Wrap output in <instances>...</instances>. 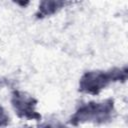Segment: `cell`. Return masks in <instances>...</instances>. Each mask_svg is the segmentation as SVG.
<instances>
[{
	"mask_svg": "<svg viewBox=\"0 0 128 128\" xmlns=\"http://www.w3.org/2000/svg\"><path fill=\"white\" fill-rule=\"evenodd\" d=\"M127 68H111L109 70H89L79 80V91L84 94L97 95L110 84L125 81Z\"/></svg>",
	"mask_w": 128,
	"mask_h": 128,
	"instance_id": "1",
	"label": "cell"
},
{
	"mask_svg": "<svg viewBox=\"0 0 128 128\" xmlns=\"http://www.w3.org/2000/svg\"><path fill=\"white\" fill-rule=\"evenodd\" d=\"M114 101L111 98L102 101H90L80 105L71 116L70 122L74 125L82 123H105L113 118Z\"/></svg>",
	"mask_w": 128,
	"mask_h": 128,
	"instance_id": "2",
	"label": "cell"
},
{
	"mask_svg": "<svg viewBox=\"0 0 128 128\" xmlns=\"http://www.w3.org/2000/svg\"><path fill=\"white\" fill-rule=\"evenodd\" d=\"M10 103L15 114L20 119L35 121L41 119V115L36 110L37 100L27 92L14 90L11 93Z\"/></svg>",
	"mask_w": 128,
	"mask_h": 128,
	"instance_id": "3",
	"label": "cell"
},
{
	"mask_svg": "<svg viewBox=\"0 0 128 128\" xmlns=\"http://www.w3.org/2000/svg\"><path fill=\"white\" fill-rule=\"evenodd\" d=\"M70 0H40L36 12L37 18H46L55 15L63 9Z\"/></svg>",
	"mask_w": 128,
	"mask_h": 128,
	"instance_id": "4",
	"label": "cell"
},
{
	"mask_svg": "<svg viewBox=\"0 0 128 128\" xmlns=\"http://www.w3.org/2000/svg\"><path fill=\"white\" fill-rule=\"evenodd\" d=\"M9 115L7 114L6 110L0 105V127H4V126H7L8 123H9Z\"/></svg>",
	"mask_w": 128,
	"mask_h": 128,
	"instance_id": "5",
	"label": "cell"
},
{
	"mask_svg": "<svg viewBox=\"0 0 128 128\" xmlns=\"http://www.w3.org/2000/svg\"><path fill=\"white\" fill-rule=\"evenodd\" d=\"M11 1L20 7H26L30 3V0H11Z\"/></svg>",
	"mask_w": 128,
	"mask_h": 128,
	"instance_id": "6",
	"label": "cell"
}]
</instances>
